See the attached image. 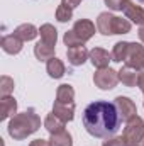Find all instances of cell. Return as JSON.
<instances>
[{"label": "cell", "mask_w": 144, "mask_h": 146, "mask_svg": "<svg viewBox=\"0 0 144 146\" xmlns=\"http://www.w3.org/2000/svg\"><path fill=\"white\" fill-rule=\"evenodd\" d=\"M53 112L63 119L65 122H70L75 117V104H61V102H56L54 100V106H53Z\"/></svg>", "instance_id": "2e32d148"}, {"label": "cell", "mask_w": 144, "mask_h": 146, "mask_svg": "<svg viewBox=\"0 0 144 146\" xmlns=\"http://www.w3.org/2000/svg\"><path fill=\"white\" fill-rule=\"evenodd\" d=\"M39 34H41V41L49 44V46H56V41H58V31L54 26L51 24H42L39 27Z\"/></svg>", "instance_id": "ffe728a7"}, {"label": "cell", "mask_w": 144, "mask_h": 146, "mask_svg": "<svg viewBox=\"0 0 144 146\" xmlns=\"http://www.w3.org/2000/svg\"><path fill=\"white\" fill-rule=\"evenodd\" d=\"M49 143H51V146H73V139L70 133L63 131V133H58V134H51Z\"/></svg>", "instance_id": "603a6c76"}, {"label": "cell", "mask_w": 144, "mask_h": 146, "mask_svg": "<svg viewBox=\"0 0 144 146\" xmlns=\"http://www.w3.org/2000/svg\"><path fill=\"white\" fill-rule=\"evenodd\" d=\"M56 102L61 104H75V88L70 83H63L56 90Z\"/></svg>", "instance_id": "ac0fdd59"}, {"label": "cell", "mask_w": 144, "mask_h": 146, "mask_svg": "<svg viewBox=\"0 0 144 146\" xmlns=\"http://www.w3.org/2000/svg\"><path fill=\"white\" fill-rule=\"evenodd\" d=\"M93 83L100 88V90H112L115 88V85L119 83V72L112 70V68H102L97 70L93 75Z\"/></svg>", "instance_id": "5b68a950"}, {"label": "cell", "mask_w": 144, "mask_h": 146, "mask_svg": "<svg viewBox=\"0 0 144 146\" xmlns=\"http://www.w3.org/2000/svg\"><path fill=\"white\" fill-rule=\"evenodd\" d=\"M22 44L24 41L19 39L15 34H9V36H3L0 41V46L2 49L7 53V54H19L22 51Z\"/></svg>", "instance_id": "8fae6325"}, {"label": "cell", "mask_w": 144, "mask_h": 146, "mask_svg": "<svg viewBox=\"0 0 144 146\" xmlns=\"http://www.w3.org/2000/svg\"><path fill=\"white\" fill-rule=\"evenodd\" d=\"M46 72H48V75H49L51 78H61V76L66 73V68H65L63 61L54 56V58H51L49 61H46Z\"/></svg>", "instance_id": "44dd1931"}, {"label": "cell", "mask_w": 144, "mask_h": 146, "mask_svg": "<svg viewBox=\"0 0 144 146\" xmlns=\"http://www.w3.org/2000/svg\"><path fill=\"white\" fill-rule=\"evenodd\" d=\"M39 127H41V119H39V115L36 114V110L27 109L26 112L15 114L10 119L7 131H9L10 138H14L17 141H22L27 136L34 134Z\"/></svg>", "instance_id": "7a4b0ae2"}, {"label": "cell", "mask_w": 144, "mask_h": 146, "mask_svg": "<svg viewBox=\"0 0 144 146\" xmlns=\"http://www.w3.org/2000/svg\"><path fill=\"white\" fill-rule=\"evenodd\" d=\"M137 87L141 88V92L144 94V72H139V78H137Z\"/></svg>", "instance_id": "4dcf8cb0"}, {"label": "cell", "mask_w": 144, "mask_h": 146, "mask_svg": "<svg viewBox=\"0 0 144 146\" xmlns=\"http://www.w3.org/2000/svg\"><path fill=\"white\" fill-rule=\"evenodd\" d=\"M137 78H139V72L131 68V66H122L119 72V82H122L126 87H136L137 85Z\"/></svg>", "instance_id": "e0dca14e"}, {"label": "cell", "mask_w": 144, "mask_h": 146, "mask_svg": "<svg viewBox=\"0 0 144 146\" xmlns=\"http://www.w3.org/2000/svg\"><path fill=\"white\" fill-rule=\"evenodd\" d=\"M14 34L19 39H22L24 42H27V41L36 39L39 34V29H36V26H32V24H20L14 29Z\"/></svg>", "instance_id": "9a60e30c"}, {"label": "cell", "mask_w": 144, "mask_h": 146, "mask_svg": "<svg viewBox=\"0 0 144 146\" xmlns=\"http://www.w3.org/2000/svg\"><path fill=\"white\" fill-rule=\"evenodd\" d=\"M137 2H143V3H144V0H137Z\"/></svg>", "instance_id": "d6a6232c"}, {"label": "cell", "mask_w": 144, "mask_h": 146, "mask_svg": "<svg viewBox=\"0 0 144 146\" xmlns=\"http://www.w3.org/2000/svg\"><path fill=\"white\" fill-rule=\"evenodd\" d=\"M34 56L39 61H49L51 58H54V46H49V44L39 41L34 46Z\"/></svg>", "instance_id": "d6986e66"}, {"label": "cell", "mask_w": 144, "mask_h": 146, "mask_svg": "<svg viewBox=\"0 0 144 146\" xmlns=\"http://www.w3.org/2000/svg\"><path fill=\"white\" fill-rule=\"evenodd\" d=\"M66 56H68V63L73 66H81L87 60H90V51L81 44V46H73L66 49Z\"/></svg>", "instance_id": "9c48e42d"}, {"label": "cell", "mask_w": 144, "mask_h": 146, "mask_svg": "<svg viewBox=\"0 0 144 146\" xmlns=\"http://www.w3.org/2000/svg\"><path fill=\"white\" fill-rule=\"evenodd\" d=\"M126 65L137 72H144V46H141L139 42H129Z\"/></svg>", "instance_id": "8992f818"}, {"label": "cell", "mask_w": 144, "mask_h": 146, "mask_svg": "<svg viewBox=\"0 0 144 146\" xmlns=\"http://www.w3.org/2000/svg\"><path fill=\"white\" fill-rule=\"evenodd\" d=\"M131 21L112 15L110 12H102L97 19V31L104 36L112 34H127L131 33Z\"/></svg>", "instance_id": "3957f363"}, {"label": "cell", "mask_w": 144, "mask_h": 146, "mask_svg": "<svg viewBox=\"0 0 144 146\" xmlns=\"http://www.w3.org/2000/svg\"><path fill=\"white\" fill-rule=\"evenodd\" d=\"M15 112H17V102H15V99L10 97V95L2 97V100H0V121L14 117Z\"/></svg>", "instance_id": "5bb4252c"}, {"label": "cell", "mask_w": 144, "mask_h": 146, "mask_svg": "<svg viewBox=\"0 0 144 146\" xmlns=\"http://www.w3.org/2000/svg\"><path fill=\"white\" fill-rule=\"evenodd\" d=\"M73 19V9L65 5V3H59L58 9H56V21L58 22H68Z\"/></svg>", "instance_id": "cb8c5ba5"}, {"label": "cell", "mask_w": 144, "mask_h": 146, "mask_svg": "<svg viewBox=\"0 0 144 146\" xmlns=\"http://www.w3.org/2000/svg\"><path fill=\"white\" fill-rule=\"evenodd\" d=\"M114 104L117 106L122 121H126V122L137 115V107H136V104H134L129 97H122V95H119V97H115V102H114Z\"/></svg>", "instance_id": "ba28073f"}, {"label": "cell", "mask_w": 144, "mask_h": 146, "mask_svg": "<svg viewBox=\"0 0 144 146\" xmlns=\"http://www.w3.org/2000/svg\"><path fill=\"white\" fill-rule=\"evenodd\" d=\"M124 139L127 141V146H144V121L139 115L127 121L124 129Z\"/></svg>", "instance_id": "277c9868"}, {"label": "cell", "mask_w": 144, "mask_h": 146, "mask_svg": "<svg viewBox=\"0 0 144 146\" xmlns=\"http://www.w3.org/2000/svg\"><path fill=\"white\" fill-rule=\"evenodd\" d=\"M61 3H65V5H68V7L75 9V7H78V5L81 3V0H61Z\"/></svg>", "instance_id": "f1b7e54d"}, {"label": "cell", "mask_w": 144, "mask_h": 146, "mask_svg": "<svg viewBox=\"0 0 144 146\" xmlns=\"http://www.w3.org/2000/svg\"><path fill=\"white\" fill-rule=\"evenodd\" d=\"M127 51H129V42L126 41H119L114 44V49H112V60L115 63H122L126 61L127 58Z\"/></svg>", "instance_id": "7402d4cb"}, {"label": "cell", "mask_w": 144, "mask_h": 146, "mask_svg": "<svg viewBox=\"0 0 144 146\" xmlns=\"http://www.w3.org/2000/svg\"><path fill=\"white\" fill-rule=\"evenodd\" d=\"M90 61L97 70H102V68H108V63L114 61V60H112V53H108L107 49L93 48L90 51Z\"/></svg>", "instance_id": "30bf717a"}, {"label": "cell", "mask_w": 144, "mask_h": 146, "mask_svg": "<svg viewBox=\"0 0 144 146\" xmlns=\"http://www.w3.org/2000/svg\"><path fill=\"white\" fill-rule=\"evenodd\" d=\"M124 14H126V17H127L131 22L139 24V26L144 24V9L141 5H136V3H132V2L129 0V3H127L126 9H124Z\"/></svg>", "instance_id": "4fadbf2b"}, {"label": "cell", "mask_w": 144, "mask_h": 146, "mask_svg": "<svg viewBox=\"0 0 144 146\" xmlns=\"http://www.w3.org/2000/svg\"><path fill=\"white\" fill-rule=\"evenodd\" d=\"M137 34H139V39H141V41L144 42V24L141 26V27H139V33H137Z\"/></svg>", "instance_id": "1f68e13d"}, {"label": "cell", "mask_w": 144, "mask_h": 146, "mask_svg": "<svg viewBox=\"0 0 144 146\" xmlns=\"http://www.w3.org/2000/svg\"><path fill=\"white\" fill-rule=\"evenodd\" d=\"M71 31L76 34V37L81 42H87V41H90L93 37V34H95V24L92 21H88V19H80V21H76L73 24Z\"/></svg>", "instance_id": "52a82bcc"}, {"label": "cell", "mask_w": 144, "mask_h": 146, "mask_svg": "<svg viewBox=\"0 0 144 146\" xmlns=\"http://www.w3.org/2000/svg\"><path fill=\"white\" fill-rule=\"evenodd\" d=\"M102 146H127V141L124 139V136L122 138H107L104 143H102Z\"/></svg>", "instance_id": "83f0119b"}, {"label": "cell", "mask_w": 144, "mask_h": 146, "mask_svg": "<svg viewBox=\"0 0 144 146\" xmlns=\"http://www.w3.org/2000/svg\"><path fill=\"white\" fill-rule=\"evenodd\" d=\"M63 41H65V44L68 46V48H73V46H81L83 42L76 37V34L73 33V31H68V33H65V36H63Z\"/></svg>", "instance_id": "484cf974"}, {"label": "cell", "mask_w": 144, "mask_h": 146, "mask_svg": "<svg viewBox=\"0 0 144 146\" xmlns=\"http://www.w3.org/2000/svg\"><path fill=\"white\" fill-rule=\"evenodd\" d=\"M110 10H124L126 5L129 3V0H104Z\"/></svg>", "instance_id": "4316f807"}, {"label": "cell", "mask_w": 144, "mask_h": 146, "mask_svg": "<svg viewBox=\"0 0 144 146\" xmlns=\"http://www.w3.org/2000/svg\"><path fill=\"white\" fill-rule=\"evenodd\" d=\"M12 90H14V80H12L10 76L3 75V76L0 78V94H2V97L10 95Z\"/></svg>", "instance_id": "d4e9b609"}, {"label": "cell", "mask_w": 144, "mask_h": 146, "mask_svg": "<svg viewBox=\"0 0 144 146\" xmlns=\"http://www.w3.org/2000/svg\"><path fill=\"white\" fill-rule=\"evenodd\" d=\"M29 146H51V143L46 141V139H34Z\"/></svg>", "instance_id": "f546056e"}, {"label": "cell", "mask_w": 144, "mask_h": 146, "mask_svg": "<svg viewBox=\"0 0 144 146\" xmlns=\"http://www.w3.org/2000/svg\"><path fill=\"white\" fill-rule=\"evenodd\" d=\"M65 126H66V122H65L63 119H59L54 112L48 114L46 119H44V127H46V131H48L49 134H58V133L66 131Z\"/></svg>", "instance_id": "7c38bea8"}, {"label": "cell", "mask_w": 144, "mask_h": 146, "mask_svg": "<svg viewBox=\"0 0 144 146\" xmlns=\"http://www.w3.org/2000/svg\"><path fill=\"white\" fill-rule=\"evenodd\" d=\"M122 117L114 102L95 100L83 112V126L93 138H112L120 127Z\"/></svg>", "instance_id": "6da1fadb"}]
</instances>
